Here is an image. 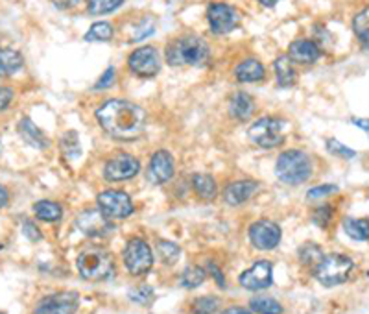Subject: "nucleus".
<instances>
[{
	"mask_svg": "<svg viewBox=\"0 0 369 314\" xmlns=\"http://www.w3.org/2000/svg\"><path fill=\"white\" fill-rule=\"evenodd\" d=\"M353 124H355V126H358L360 130H364V132L368 133V137H369V118H353Z\"/></svg>",
	"mask_w": 369,
	"mask_h": 314,
	"instance_id": "obj_47",
	"label": "nucleus"
},
{
	"mask_svg": "<svg viewBox=\"0 0 369 314\" xmlns=\"http://www.w3.org/2000/svg\"><path fill=\"white\" fill-rule=\"evenodd\" d=\"M249 310L255 314H283V305L270 296H259L249 301Z\"/></svg>",
	"mask_w": 369,
	"mask_h": 314,
	"instance_id": "obj_29",
	"label": "nucleus"
},
{
	"mask_svg": "<svg viewBox=\"0 0 369 314\" xmlns=\"http://www.w3.org/2000/svg\"><path fill=\"white\" fill-rule=\"evenodd\" d=\"M80 307L78 292L61 291L47 294L35 303L32 314H76Z\"/></svg>",
	"mask_w": 369,
	"mask_h": 314,
	"instance_id": "obj_9",
	"label": "nucleus"
},
{
	"mask_svg": "<svg viewBox=\"0 0 369 314\" xmlns=\"http://www.w3.org/2000/svg\"><path fill=\"white\" fill-rule=\"evenodd\" d=\"M207 272L215 277V281L218 283V286H222V288H224V286H225V276H224V272L220 270V267L215 263V261H209V263H207Z\"/></svg>",
	"mask_w": 369,
	"mask_h": 314,
	"instance_id": "obj_44",
	"label": "nucleus"
},
{
	"mask_svg": "<svg viewBox=\"0 0 369 314\" xmlns=\"http://www.w3.org/2000/svg\"><path fill=\"white\" fill-rule=\"evenodd\" d=\"M322 48L312 39H295L290 43L288 54L286 56L292 60V63H300V65H312L322 57Z\"/></svg>",
	"mask_w": 369,
	"mask_h": 314,
	"instance_id": "obj_17",
	"label": "nucleus"
},
{
	"mask_svg": "<svg viewBox=\"0 0 369 314\" xmlns=\"http://www.w3.org/2000/svg\"><path fill=\"white\" fill-rule=\"evenodd\" d=\"M341 225H344V231H346L347 237H351L353 240H358V242L369 240L368 218H353V216H346V218L341 220Z\"/></svg>",
	"mask_w": 369,
	"mask_h": 314,
	"instance_id": "obj_26",
	"label": "nucleus"
},
{
	"mask_svg": "<svg viewBox=\"0 0 369 314\" xmlns=\"http://www.w3.org/2000/svg\"><path fill=\"white\" fill-rule=\"evenodd\" d=\"M220 314H253V313L249 309H246V307H229V309L222 310Z\"/></svg>",
	"mask_w": 369,
	"mask_h": 314,
	"instance_id": "obj_46",
	"label": "nucleus"
},
{
	"mask_svg": "<svg viewBox=\"0 0 369 314\" xmlns=\"http://www.w3.org/2000/svg\"><path fill=\"white\" fill-rule=\"evenodd\" d=\"M220 307V298L216 296H201L192 301V314H215Z\"/></svg>",
	"mask_w": 369,
	"mask_h": 314,
	"instance_id": "obj_34",
	"label": "nucleus"
},
{
	"mask_svg": "<svg viewBox=\"0 0 369 314\" xmlns=\"http://www.w3.org/2000/svg\"><path fill=\"white\" fill-rule=\"evenodd\" d=\"M33 215L38 216V220L54 224V222H59L63 218V207L57 202H52V200H39V202L33 203Z\"/></svg>",
	"mask_w": 369,
	"mask_h": 314,
	"instance_id": "obj_25",
	"label": "nucleus"
},
{
	"mask_svg": "<svg viewBox=\"0 0 369 314\" xmlns=\"http://www.w3.org/2000/svg\"><path fill=\"white\" fill-rule=\"evenodd\" d=\"M0 314H4V313H0Z\"/></svg>",
	"mask_w": 369,
	"mask_h": 314,
	"instance_id": "obj_51",
	"label": "nucleus"
},
{
	"mask_svg": "<svg viewBox=\"0 0 369 314\" xmlns=\"http://www.w3.org/2000/svg\"><path fill=\"white\" fill-rule=\"evenodd\" d=\"M234 78L240 84H259L266 80V69L262 65V61L248 57L234 67Z\"/></svg>",
	"mask_w": 369,
	"mask_h": 314,
	"instance_id": "obj_19",
	"label": "nucleus"
},
{
	"mask_svg": "<svg viewBox=\"0 0 369 314\" xmlns=\"http://www.w3.org/2000/svg\"><path fill=\"white\" fill-rule=\"evenodd\" d=\"M61 152L65 157L69 159H76V157H80L81 154V145H80V137L76 132H67L65 135L61 137Z\"/></svg>",
	"mask_w": 369,
	"mask_h": 314,
	"instance_id": "obj_32",
	"label": "nucleus"
},
{
	"mask_svg": "<svg viewBox=\"0 0 369 314\" xmlns=\"http://www.w3.org/2000/svg\"><path fill=\"white\" fill-rule=\"evenodd\" d=\"M227 109H229V115L234 120L248 122L255 113V100L246 91H237V93L231 94Z\"/></svg>",
	"mask_w": 369,
	"mask_h": 314,
	"instance_id": "obj_20",
	"label": "nucleus"
},
{
	"mask_svg": "<svg viewBox=\"0 0 369 314\" xmlns=\"http://www.w3.org/2000/svg\"><path fill=\"white\" fill-rule=\"evenodd\" d=\"M176 174V161L169 150H157L152 154L146 169V179L150 185H164Z\"/></svg>",
	"mask_w": 369,
	"mask_h": 314,
	"instance_id": "obj_16",
	"label": "nucleus"
},
{
	"mask_svg": "<svg viewBox=\"0 0 369 314\" xmlns=\"http://www.w3.org/2000/svg\"><path fill=\"white\" fill-rule=\"evenodd\" d=\"M115 80H117V71H115V67H108V71L100 76L98 82L94 84L93 89L94 91L109 89V87H113V85H115Z\"/></svg>",
	"mask_w": 369,
	"mask_h": 314,
	"instance_id": "obj_41",
	"label": "nucleus"
},
{
	"mask_svg": "<svg viewBox=\"0 0 369 314\" xmlns=\"http://www.w3.org/2000/svg\"><path fill=\"white\" fill-rule=\"evenodd\" d=\"M297 255H300V261L305 264V267H318V264L322 263V259L325 257L318 244H310V242L303 244V246L300 248V252H297Z\"/></svg>",
	"mask_w": 369,
	"mask_h": 314,
	"instance_id": "obj_31",
	"label": "nucleus"
},
{
	"mask_svg": "<svg viewBox=\"0 0 369 314\" xmlns=\"http://www.w3.org/2000/svg\"><path fill=\"white\" fill-rule=\"evenodd\" d=\"M334 218V207L332 206H318L312 211V222L319 230H327Z\"/></svg>",
	"mask_w": 369,
	"mask_h": 314,
	"instance_id": "obj_37",
	"label": "nucleus"
},
{
	"mask_svg": "<svg viewBox=\"0 0 369 314\" xmlns=\"http://www.w3.org/2000/svg\"><path fill=\"white\" fill-rule=\"evenodd\" d=\"M0 152H2V142H0Z\"/></svg>",
	"mask_w": 369,
	"mask_h": 314,
	"instance_id": "obj_50",
	"label": "nucleus"
},
{
	"mask_svg": "<svg viewBox=\"0 0 369 314\" xmlns=\"http://www.w3.org/2000/svg\"><path fill=\"white\" fill-rule=\"evenodd\" d=\"M94 117L103 132L118 141H135L144 133L146 111L130 100H108L96 109Z\"/></svg>",
	"mask_w": 369,
	"mask_h": 314,
	"instance_id": "obj_1",
	"label": "nucleus"
},
{
	"mask_svg": "<svg viewBox=\"0 0 369 314\" xmlns=\"http://www.w3.org/2000/svg\"><path fill=\"white\" fill-rule=\"evenodd\" d=\"M249 242L253 248L261 249V252H270L279 246L280 239H283V231H280L279 224L273 220L262 218V220L253 222L248 230Z\"/></svg>",
	"mask_w": 369,
	"mask_h": 314,
	"instance_id": "obj_13",
	"label": "nucleus"
},
{
	"mask_svg": "<svg viewBox=\"0 0 369 314\" xmlns=\"http://www.w3.org/2000/svg\"><path fill=\"white\" fill-rule=\"evenodd\" d=\"M353 30L358 38L362 48L369 50V6L355 15L353 19Z\"/></svg>",
	"mask_w": 369,
	"mask_h": 314,
	"instance_id": "obj_30",
	"label": "nucleus"
},
{
	"mask_svg": "<svg viewBox=\"0 0 369 314\" xmlns=\"http://www.w3.org/2000/svg\"><path fill=\"white\" fill-rule=\"evenodd\" d=\"M124 0H87V11L91 15H109L117 11Z\"/></svg>",
	"mask_w": 369,
	"mask_h": 314,
	"instance_id": "obj_33",
	"label": "nucleus"
},
{
	"mask_svg": "<svg viewBox=\"0 0 369 314\" xmlns=\"http://www.w3.org/2000/svg\"><path fill=\"white\" fill-rule=\"evenodd\" d=\"M239 283L246 291H264L273 283V264L268 259H261L257 263H253V267H249L248 270H244L240 274Z\"/></svg>",
	"mask_w": 369,
	"mask_h": 314,
	"instance_id": "obj_15",
	"label": "nucleus"
},
{
	"mask_svg": "<svg viewBox=\"0 0 369 314\" xmlns=\"http://www.w3.org/2000/svg\"><path fill=\"white\" fill-rule=\"evenodd\" d=\"M23 235H24V237H26V239L30 240V242H38V240L42 239L41 230H39L38 225L33 224L32 220H26L23 224Z\"/></svg>",
	"mask_w": 369,
	"mask_h": 314,
	"instance_id": "obj_42",
	"label": "nucleus"
},
{
	"mask_svg": "<svg viewBox=\"0 0 369 314\" xmlns=\"http://www.w3.org/2000/svg\"><path fill=\"white\" fill-rule=\"evenodd\" d=\"M8 202H10V193L0 185V209L8 206Z\"/></svg>",
	"mask_w": 369,
	"mask_h": 314,
	"instance_id": "obj_48",
	"label": "nucleus"
},
{
	"mask_svg": "<svg viewBox=\"0 0 369 314\" xmlns=\"http://www.w3.org/2000/svg\"><path fill=\"white\" fill-rule=\"evenodd\" d=\"M122 261H124V267L131 276H146L154 267V252H152L150 244L146 242L144 239L133 237L124 246Z\"/></svg>",
	"mask_w": 369,
	"mask_h": 314,
	"instance_id": "obj_7",
	"label": "nucleus"
},
{
	"mask_svg": "<svg viewBox=\"0 0 369 314\" xmlns=\"http://www.w3.org/2000/svg\"><path fill=\"white\" fill-rule=\"evenodd\" d=\"M113 35H115V28L113 24L108 23V21H98V23L91 24V28L87 30V33L84 35V39L87 43H108L111 41Z\"/></svg>",
	"mask_w": 369,
	"mask_h": 314,
	"instance_id": "obj_27",
	"label": "nucleus"
},
{
	"mask_svg": "<svg viewBox=\"0 0 369 314\" xmlns=\"http://www.w3.org/2000/svg\"><path fill=\"white\" fill-rule=\"evenodd\" d=\"M103 178L109 183H120L133 179L140 172V161L133 154H120L111 155L106 164H103Z\"/></svg>",
	"mask_w": 369,
	"mask_h": 314,
	"instance_id": "obj_10",
	"label": "nucleus"
},
{
	"mask_svg": "<svg viewBox=\"0 0 369 314\" xmlns=\"http://www.w3.org/2000/svg\"><path fill=\"white\" fill-rule=\"evenodd\" d=\"M207 23H209L212 33L227 35V33L239 28L240 15L233 6L225 4V2H212L207 8Z\"/></svg>",
	"mask_w": 369,
	"mask_h": 314,
	"instance_id": "obj_11",
	"label": "nucleus"
},
{
	"mask_svg": "<svg viewBox=\"0 0 369 314\" xmlns=\"http://www.w3.org/2000/svg\"><path fill=\"white\" fill-rule=\"evenodd\" d=\"M207 277V270L201 267H188L185 268L179 276V286L192 291V288H198L200 285H203Z\"/></svg>",
	"mask_w": 369,
	"mask_h": 314,
	"instance_id": "obj_28",
	"label": "nucleus"
},
{
	"mask_svg": "<svg viewBox=\"0 0 369 314\" xmlns=\"http://www.w3.org/2000/svg\"><path fill=\"white\" fill-rule=\"evenodd\" d=\"M13 96L15 93L11 87H0V113L10 108L11 102H13Z\"/></svg>",
	"mask_w": 369,
	"mask_h": 314,
	"instance_id": "obj_43",
	"label": "nucleus"
},
{
	"mask_svg": "<svg viewBox=\"0 0 369 314\" xmlns=\"http://www.w3.org/2000/svg\"><path fill=\"white\" fill-rule=\"evenodd\" d=\"M314 164L310 155L300 148L285 150L276 161V176L290 187H297L312 178Z\"/></svg>",
	"mask_w": 369,
	"mask_h": 314,
	"instance_id": "obj_3",
	"label": "nucleus"
},
{
	"mask_svg": "<svg viewBox=\"0 0 369 314\" xmlns=\"http://www.w3.org/2000/svg\"><path fill=\"white\" fill-rule=\"evenodd\" d=\"M157 254H159L161 261L164 264H174L181 255V249L176 242H170V240H159L157 242Z\"/></svg>",
	"mask_w": 369,
	"mask_h": 314,
	"instance_id": "obj_35",
	"label": "nucleus"
},
{
	"mask_svg": "<svg viewBox=\"0 0 369 314\" xmlns=\"http://www.w3.org/2000/svg\"><path fill=\"white\" fill-rule=\"evenodd\" d=\"M164 57L170 67H205L210 61V48L200 35H181L164 48Z\"/></svg>",
	"mask_w": 369,
	"mask_h": 314,
	"instance_id": "obj_2",
	"label": "nucleus"
},
{
	"mask_svg": "<svg viewBox=\"0 0 369 314\" xmlns=\"http://www.w3.org/2000/svg\"><path fill=\"white\" fill-rule=\"evenodd\" d=\"M154 32H155V21L150 19V17H146V19L140 21L139 24H135L130 41H140V39L150 38Z\"/></svg>",
	"mask_w": 369,
	"mask_h": 314,
	"instance_id": "obj_39",
	"label": "nucleus"
},
{
	"mask_svg": "<svg viewBox=\"0 0 369 314\" xmlns=\"http://www.w3.org/2000/svg\"><path fill=\"white\" fill-rule=\"evenodd\" d=\"M96 206L109 220H126L135 213V203L126 191L108 189L96 196Z\"/></svg>",
	"mask_w": 369,
	"mask_h": 314,
	"instance_id": "obj_8",
	"label": "nucleus"
},
{
	"mask_svg": "<svg viewBox=\"0 0 369 314\" xmlns=\"http://www.w3.org/2000/svg\"><path fill=\"white\" fill-rule=\"evenodd\" d=\"M327 152L332 154V157H340V159H353V157H356V152L338 141V139H329Z\"/></svg>",
	"mask_w": 369,
	"mask_h": 314,
	"instance_id": "obj_38",
	"label": "nucleus"
},
{
	"mask_svg": "<svg viewBox=\"0 0 369 314\" xmlns=\"http://www.w3.org/2000/svg\"><path fill=\"white\" fill-rule=\"evenodd\" d=\"M76 230L80 231L85 237H108L109 233H113L115 225L113 220H109L108 216L103 215L100 209H85L80 215L76 216Z\"/></svg>",
	"mask_w": 369,
	"mask_h": 314,
	"instance_id": "obj_14",
	"label": "nucleus"
},
{
	"mask_svg": "<svg viewBox=\"0 0 369 314\" xmlns=\"http://www.w3.org/2000/svg\"><path fill=\"white\" fill-rule=\"evenodd\" d=\"M353 268H355V263L351 257L341 254H331L322 259V263L314 270V277L323 286H336L349 279Z\"/></svg>",
	"mask_w": 369,
	"mask_h": 314,
	"instance_id": "obj_6",
	"label": "nucleus"
},
{
	"mask_svg": "<svg viewBox=\"0 0 369 314\" xmlns=\"http://www.w3.org/2000/svg\"><path fill=\"white\" fill-rule=\"evenodd\" d=\"M336 193V185H331V183H327V185H318V187H312L309 193H307V200H309V202H322L323 198H327Z\"/></svg>",
	"mask_w": 369,
	"mask_h": 314,
	"instance_id": "obj_40",
	"label": "nucleus"
},
{
	"mask_svg": "<svg viewBox=\"0 0 369 314\" xmlns=\"http://www.w3.org/2000/svg\"><path fill=\"white\" fill-rule=\"evenodd\" d=\"M76 268L87 281H103L113 274V255L102 246H85L76 259Z\"/></svg>",
	"mask_w": 369,
	"mask_h": 314,
	"instance_id": "obj_4",
	"label": "nucleus"
},
{
	"mask_svg": "<svg viewBox=\"0 0 369 314\" xmlns=\"http://www.w3.org/2000/svg\"><path fill=\"white\" fill-rule=\"evenodd\" d=\"M19 133L21 137H23L24 142H28L30 146L38 148V150H45V148L50 146L48 137L45 135V132H42L41 128H38L35 124H33L32 118L26 117L19 122Z\"/></svg>",
	"mask_w": 369,
	"mask_h": 314,
	"instance_id": "obj_22",
	"label": "nucleus"
},
{
	"mask_svg": "<svg viewBox=\"0 0 369 314\" xmlns=\"http://www.w3.org/2000/svg\"><path fill=\"white\" fill-rule=\"evenodd\" d=\"M259 191V183L253 179H234L224 189V200L227 206L239 207L251 200V196Z\"/></svg>",
	"mask_w": 369,
	"mask_h": 314,
	"instance_id": "obj_18",
	"label": "nucleus"
},
{
	"mask_svg": "<svg viewBox=\"0 0 369 314\" xmlns=\"http://www.w3.org/2000/svg\"><path fill=\"white\" fill-rule=\"evenodd\" d=\"M24 67V60L19 50L13 48H0V76L8 78L13 76Z\"/></svg>",
	"mask_w": 369,
	"mask_h": 314,
	"instance_id": "obj_24",
	"label": "nucleus"
},
{
	"mask_svg": "<svg viewBox=\"0 0 369 314\" xmlns=\"http://www.w3.org/2000/svg\"><path fill=\"white\" fill-rule=\"evenodd\" d=\"M273 71H276V78L279 87H292L297 82V72L294 69V63L286 54L277 57L273 61Z\"/></svg>",
	"mask_w": 369,
	"mask_h": 314,
	"instance_id": "obj_23",
	"label": "nucleus"
},
{
	"mask_svg": "<svg viewBox=\"0 0 369 314\" xmlns=\"http://www.w3.org/2000/svg\"><path fill=\"white\" fill-rule=\"evenodd\" d=\"M288 122L279 117H261L253 122L248 130L249 141L259 148L271 150L285 142Z\"/></svg>",
	"mask_w": 369,
	"mask_h": 314,
	"instance_id": "obj_5",
	"label": "nucleus"
},
{
	"mask_svg": "<svg viewBox=\"0 0 369 314\" xmlns=\"http://www.w3.org/2000/svg\"><path fill=\"white\" fill-rule=\"evenodd\" d=\"M127 69L139 78H154L161 71V56L157 48L144 45L131 52L127 57Z\"/></svg>",
	"mask_w": 369,
	"mask_h": 314,
	"instance_id": "obj_12",
	"label": "nucleus"
},
{
	"mask_svg": "<svg viewBox=\"0 0 369 314\" xmlns=\"http://www.w3.org/2000/svg\"><path fill=\"white\" fill-rule=\"evenodd\" d=\"M127 298H130L133 303L144 305V307H148V305H150L152 301L155 300V292H154V288H152V286H148V285L135 286V288H131L130 294H127Z\"/></svg>",
	"mask_w": 369,
	"mask_h": 314,
	"instance_id": "obj_36",
	"label": "nucleus"
},
{
	"mask_svg": "<svg viewBox=\"0 0 369 314\" xmlns=\"http://www.w3.org/2000/svg\"><path fill=\"white\" fill-rule=\"evenodd\" d=\"M191 187L196 193V196L203 202H212L218 194V183H216L215 176H210L207 172H196L192 174Z\"/></svg>",
	"mask_w": 369,
	"mask_h": 314,
	"instance_id": "obj_21",
	"label": "nucleus"
},
{
	"mask_svg": "<svg viewBox=\"0 0 369 314\" xmlns=\"http://www.w3.org/2000/svg\"><path fill=\"white\" fill-rule=\"evenodd\" d=\"M257 2L264 6V8H276L279 0H257Z\"/></svg>",
	"mask_w": 369,
	"mask_h": 314,
	"instance_id": "obj_49",
	"label": "nucleus"
},
{
	"mask_svg": "<svg viewBox=\"0 0 369 314\" xmlns=\"http://www.w3.org/2000/svg\"><path fill=\"white\" fill-rule=\"evenodd\" d=\"M52 4L56 6L57 10L65 11V10H74L81 4V0H52Z\"/></svg>",
	"mask_w": 369,
	"mask_h": 314,
	"instance_id": "obj_45",
	"label": "nucleus"
}]
</instances>
